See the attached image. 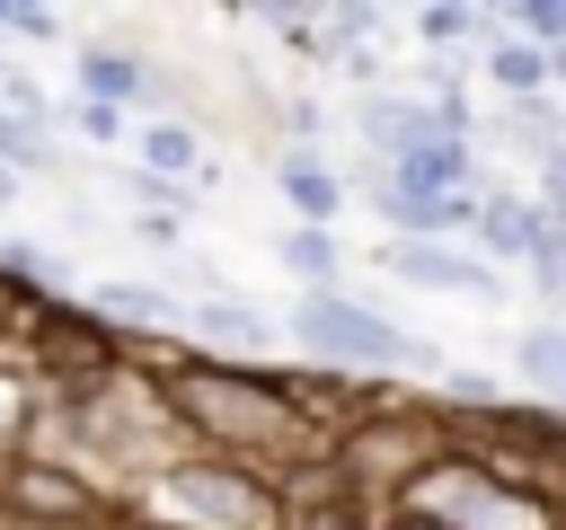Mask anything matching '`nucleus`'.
Listing matches in <instances>:
<instances>
[{
	"label": "nucleus",
	"instance_id": "nucleus-1",
	"mask_svg": "<svg viewBox=\"0 0 566 530\" xmlns=\"http://www.w3.org/2000/svg\"><path fill=\"white\" fill-rule=\"evenodd\" d=\"M159 398H168L177 433L212 459H248L265 477H310L336 459V433L310 406V380H292V371L177 353V362H159Z\"/></svg>",
	"mask_w": 566,
	"mask_h": 530
},
{
	"label": "nucleus",
	"instance_id": "nucleus-2",
	"mask_svg": "<svg viewBox=\"0 0 566 530\" xmlns=\"http://www.w3.org/2000/svg\"><path fill=\"white\" fill-rule=\"evenodd\" d=\"M142 512L168 530H292V486L248 459L186 451L159 477H142Z\"/></svg>",
	"mask_w": 566,
	"mask_h": 530
},
{
	"label": "nucleus",
	"instance_id": "nucleus-3",
	"mask_svg": "<svg viewBox=\"0 0 566 530\" xmlns=\"http://www.w3.org/2000/svg\"><path fill=\"white\" fill-rule=\"evenodd\" d=\"M283 336L318 362V371H336V380H380V371H442V353L424 344V336H407L389 309H371V300H354L345 283L336 292H301L292 300V318H283Z\"/></svg>",
	"mask_w": 566,
	"mask_h": 530
},
{
	"label": "nucleus",
	"instance_id": "nucleus-4",
	"mask_svg": "<svg viewBox=\"0 0 566 530\" xmlns=\"http://www.w3.org/2000/svg\"><path fill=\"white\" fill-rule=\"evenodd\" d=\"M389 512H416V521H442V530H566V495L548 486H522L504 468H486L478 451H442Z\"/></svg>",
	"mask_w": 566,
	"mask_h": 530
},
{
	"label": "nucleus",
	"instance_id": "nucleus-5",
	"mask_svg": "<svg viewBox=\"0 0 566 530\" xmlns=\"http://www.w3.org/2000/svg\"><path fill=\"white\" fill-rule=\"evenodd\" d=\"M0 512H9V521H35V530H88V521L106 512V495H97L71 459L27 451V459H9V477H0Z\"/></svg>",
	"mask_w": 566,
	"mask_h": 530
},
{
	"label": "nucleus",
	"instance_id": "nucleus-6",
	"mask_svg": "<svg viewBox=\"0 0 566 530\" xmlns=\"http://www.w3.org/2000/svg\"><path fill=\"white\" fill-rule=\"evenodd\" d=\"M380 274L416 283V292H460V300H495L504 274L486 256H469L460 239H380Z\"/></svg>",
	"mask_w": 566,
	"mask_h": 530
},
{
	"label": "nucleus",
	"instance_id": "nucleus-7",
	"mask_svg": "<svg viewBox=\"0 0 566 530\" xmlns=\"http://www.w3.org/2000/svg\"><path fill=\"white\" fill-rule=\"evenodd\" d=\"M433 132H451L416 88H371V97H354V141H363V159L371 168H389V159H407L416 141H433Z\"/></svg>",
	"mask_w": 566,
	"mask_h": 530
},
{
	"label": "nucleus",
	"instance_id": "nucleus-8",
	"mask_svg": "<svg viewBox=\"0 0 566 530\" xmlns=\"http://www.w3.org/2000/svg\"><path fill=\"white\" fill-rule=\"evenodd\" d=\"M186 336H195V353H212V362H256V371H265V353L283 344V327H274L265 309L230 300V292L195 300V309H186Z\"/></svg>",
	"mask_w": 566,
	"mask_h": 530
},
{
	"label": "nucleus",
	"instance_id": "nucleus-9",
	"mask_svg": "<svg viewBox=\"0 0 566 530\" xmlns=\"http://www.w3.org/2000/svg\"><path fill=\"white\" fill-rule=\"evenodd\" d=\"M478 80L495 88V106H531V97H557V88H548V53H539L531 35H513V26H504V9H495L486 44H478Z\"/></svg>",
	"mask_w": 566,
	"mask_h": 530
},
{
	"label": "nucleus",
	"instance_id": "nucleus-10",
	"mask_svg": "<svg viewBox=\"0 0 566 530\" xmlns=\"http://www.w3.org/2000/svg\"><path fill=\"white\" fill-rule=\"evenodd\" d=\"M478 256L486 265H531L539 256V239H548V221H539V203L531 194H513V186H486V203H478Z\"/></svg>",
	"mask_w": 566,
	"mask_h": 530
},
{
	"label": "nucleus",
	"instance_id": "nucleus-11",
	"mask_svg": "<svg viewBox=\"0 0 566 530\" xmlns=\"http://www.w3.org/2000/svg\"><path fill=\"white\" fill-rule=\"evenodd\" d=\"M80 97H97V106H168V88H159V71L142 62V53H124V44H88L80 53Z\"/></svg>",
	"mask_w": 566,
	"mask_h": 530
},
{
	"label": "nucleus",
	"instance_id": "nucleus-12",
	"mask_svg": "<svg viewBox=\"0 0 566 530\" xmlns=\"http://www.w3.org/2000/svg\"><path fill=\"white\" fill-rule=\"evenodd\" d=\"M274 186H283V203H292L301 230H336V212H345V177H336L318 150H283Z\"/></svg>",
	"mask_w": 566,
	"mask_h": 530
},
{
	"label": "nucleus",
	"instance_id": "nucleus-13",
	"mask_svg": "<svg viewBox=\"0 0 566 530\" xmlns=\"http://www.w3.org/2000/svg\"><path fill=\"white\" fill-rule=\"evenodd\" d=\"M88 318L115 336V327H133V336H168V327H186V309H177V292H159V283H97L88 292Z\"/></svg>",
	"mask_w": 566,
	"mask_h": 530
},
{
	"label": "nucleus",
	"instance_id": "nucleus-14",
	"mask_svg": "<svg viewBox=\"0 0 566 530\" xmlns=\"http://www.w3.org/2000/svg\"><path fill=\"white\" fill-rule=\"evenodd\" d=\"M133 159H142V177H159V186H195V177H203V132H195L186 115H150V124L133 132Z\"/></svg>",
	"mask_w": 566,
	"mask_h": 530
},
{
	"label": "nucleus",
	"instance_id": "nucleus-15",
	"mask_svg": "<svg viewBox=\"0 0 566 530\" xmlns=\"http://www.w3.org/2000/svg\"><path fill=\"white\" fill-rule=\"evenodd\" d=\"M513 380H522L539 406H557V415H566V318L522 327V344H513Z\"/></svg>",
	"mask_w": 566,
	"mask_h": 530
},
{
	"label": "nucleus",
	"instance_id": "nucleus-16",
	"mask_svg": "<svg viewBox=\"0 0 566 530\" xmlns=\"http://www.w3.org/2000/svg\"><path fill=\"white\" fill-rule=\"evenodd\" d=\"M495 141H513L531 168L566 159V124H557V97H531V106H495Z\"/></svg>",
	"mask_w": 566,
	"mask_h": 530
},
{
	"label": "nucleus",
	"instance_id": "nucleus-17",
	"mask_svg": "<svg viewBox=\"0 0 566 530\" xmlns=\"http://www.w3.org/2000/svg\"><path fill=\"white\" fill-rule=\"evenodd\" d=\"M274 256H283V274L301 283V292H336V274H345V247H336V230H283L274 239Z\"/></svg>",
	"mask_w": 566,
	"mask_h": 530
},
{
	"label": "nucleus",
	"instance_id": "nucleus-18",
	"mask_svg": "<svg viewBox=\"0 0 566 530\" xmlns=\"http://www.w3.org/2000/svg\"><path fill=\"white\" fill-rule=\"evenodd\" d=\"M35 415H44V380L18 371V362H0V451H9V459H27Z\"/></svg>",
	"mask_w": 566,
	"mask_h": 530
},
{
	"label": "nucleus",
	"instance_id": "nucleus-19",
	"mask_svg": "<svg viewBox=\"0 0 566 530\" xmlns=\"http://www.w3.org/2000/svg\"><path fill=\"white\" fill-rule=\"evenodd\" d=\"M407 26H416V44H433V53H460V44H486L495 9H469V0H433V9H416Z\"/></svg>",
	"mask_w": 566,
	"mask_h": 530
},
{
	"label": "nucleus",
	"instance_id": "nucleus-20",
	"mask_svg": "<svg viewBox=\"0 0 566 530\" xmlns=\"http://www.w3.org/2000/svg\"><path fill=\"white\" fill-rule=\"evenodd\" d=\"M292 530H380V512L327 477V495H301V504H292Z\"/></svg>",
	"mask_w": 566,
	"mask_h": 530
},
{
	"label": "nucleus",
	"instance_id": "nucleus-21",
	"mask_svg": "<svg viewBox=\"0 0 566 530\" xmlns=\"http://www.w3.org/2000/svg\"><path fill=\"white\" fill-rule=\"evenodd\" d=\"M504 26H513V35H531L539 53H557V44H566V0H513V9H504Z\"/></svg>",
	"mask_w": 566,
	"mask_h": 530
},
{
	"label": "nucleus",
	"instance_id": "nucleus-22",
	"mask_svg": "<svg viewBox=\"0 0 566 530\" xmlns=\"http://www.w3.org/2000/svg\"><path fill=\"white\" fill-rule=\"evenodd\" d=\"M0 168L18 177V168H53V141H44V124H18V115H0Z\"/></svg>",
	"mask_w": 566,
	"mask_h": 530
},
{
	"label": "nucleus",
	"instance_id": "nucleus-23",
	"mask_svg": "<svg viewBox=\"0 0 566 530\" xmlns=\"http://www.w3.org/2000/svg\"><path fill=\"white\" fill-rule=\"evenodd\" d=\"M71 132H80V141H133V115H124V106L80 97V106H71Z\"/></svg>",
	"mask_w": 566,
	"mask_h": 530
},
{
	"label": "nucleus",
	"instance_id": "nucleus-24",
	"mask_svg": "<svg viewBox=\"0 0 566 530\" xmlns=\"http://www.w3.org/2000/svg\"><path fill=\"white\" fill-rule=\"evenodd\" d=\"M283 132H292V150H318V132H327L318 97H283Z\"/></svg>",
	"mask_w": 566,
	"mask_h": 530
},
{
	"label": "nucleus",
	"instance_id": "nucleus-25",
	"mask_svg": "<svg viewBox=\"0 0 566 530\" xmlns=\"http://www.w3.org/2000/svg\"><path fill=\"white\" fill-rule=\"evenodd\" d=\"M531 203H539V221H548V230H566V159H548V168H539Z\"/></svg>",
	"mask_w": 566,
	"mask_h": 530
},
{
	"label": "nucleus",
	"instance_id": "nucleus-26",
	"mask_svg": "<svg viewBox=\"0 0 566 530\" xmlns=\"http://www.w3.org/2000/svg\"><path fill=\"white\" fill-rule=\"evenodd\" d=\"M9 327H27V300H18L9 283H0V344H9Z\"/></svg>",
	"mask_w": 566,
	"mask_h": 530
},
{
	"label": "nucleus",
	"instance_id": "nucleus-27",
	"mask_svg": "<svg viewBox=\"0 0 566 530\" xmlns=\"http://www.w3.org/2000/svg\"><path fill=\"white\" fill-rule=\"evenodd\" d=\"M380 530H442V521H416V512H380Z\"/></svg>",
	"mask_w": 566,
	"mask_h": 530
},
{
	"label": "nucleus",
	"instance_id": "nucleus-28",
	"mask_svg": "<svg viewBox=\"0 0 566 530\" xmlns=\"http://www.w3.org/2000/svg\"><path fill=\"white\" fill-rule=\"evenodd\" d=\"M548 88H557V97H566V44H557V53H548Z\"/></svg>",
	"mask_w": 566,
	"mask_h": 530
},
{
	"label": "nucleus",
	"instance_id": "nucleus-29",
	"mask_svg": "<svg viewBox=\"0 0 566 530\" xmlns=\"http://www.w3.org/2000/svg\"><path fill=\"white\" fill-rule=\"evenodd\" d=\"M0 203H18V177H9V168H0Z\"/></svg>",
	"mask_w": 566,
	"mask_h": 530
},
{
	"label": "nucleus",
	"instance_id": "nucleus-30",
	"mask_svg": "<svg viewBox=\"0 0 566 530\" xmlns=\"http://www.w3.org/2000/svg\"><path fill=\"white\" fill-rule=\"evenodd\" d=\"M0 530H18V521H9V512H0Z\"/></svg>",
	"mask_w": 566,
	"mask_h": 530
}]
</instances>
